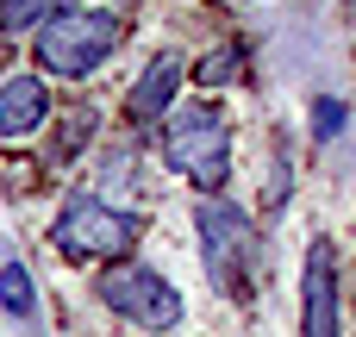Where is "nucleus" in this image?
I'll return each instance as SVG.
<instances>
[{
    "mask_svg": "<svg viewBox=\"0 0 356 337\" xmlns=\"http://www.w3.org/2000/svg\"><path fill=\"white\" fill-rule=\"evenodd\" d=\"M119 38H125V19L113 6H69L50 25H38V69L63 75V81H81L119 50Z\"/></svg>",
    "mask_w": 356,
    "mask_h": 337,
    "instance_id": "f257e3e1",
    "label": "nucleus"
},
{
    "mask_svg": "<svg viewBox=\"0 0 356 337\" xmlns=\"http://www.w3.org/2000/svg\"><path fill=\"white\" fill-rule=\"evenodd\" d=\"M163 150H169L175 175H188L200 194H219V188L232 181V125H225L207 100L175 106V113L163 119Z\"/></svg>",
    "mask_w": 356,
    "mask_h": 337,
    "instance_id": "f03ea898",
    "label": "nucleus"
},
{
    "mask_svg": "<svg viewBox=\"0 0 356 337\" xmlns=\"http://www.w3.org/2000/svg\"><path fill=\"white\" fill-rule=\"evenodd\" d=\"M50 244L69 256V263H125L131 244H138V219L106 206L100 194H75L63 206V219L50 225Z\"/></svg>",
    "mask_w": 356,
    "mask_h": 337,
    "instance_id": "7ed1b4c3",
    "label": "nucleus"
},
{
    "mask_svg": "<svg viewBox=\"0 0 356 337\" xmlns=\"http://www.w3.org/2000/svg\"><path fill=\"white\" fill-rule=\"evenodd\" d=\"M94 294H100V306H113L125 325H144V331H175V325L188 319L181 288L163 281V275L144 269V263H113V269H100Z\"/></svg>",
    "mask_w": 356,
    "mask_h": 337,
    "instance_id": "20e7f679",
    "label": "nucleus"
},
{
    "mask_svg": "<svg viewBox=\"0 0 356 337\" xmlns=\"http://www.w3.org/2000/svg\"><path fill=\"white\" fill-rule=\"evenodd\" d=\"M194 231H200V256H207L213 288L232 294V288L244 281V269H250V219H244L232 200L207 194V200L194 206Z\"/></svg>",
    "mask_w": 356,
    "mask_h": 337,
    "instance_id": "39448f33",
    "label": "nucleus"
},
{
    "mask_svg": "<svg viewBox=\"0 0 356 337\" xmlns=\"http://www.w3.org/2000/svg\"><path fill=\"white\" fill-rule=\"evenodd\" d=\"M300 337H338V250L332 238L307 244L300 269Z\"/></svg>",
    "mask_w": 356,
    "mask_h": 337,
    "instance_id": "423d86ee",
    "label": "nucleus"
},
{
    "mask_svg": "<svg viewBox=\"0 0 356 337\" xmlns=\"http://www.w3.org/2000/svg\"><path fill=\"white\" fill-rule=\"evenodd\" d=\"M181 75H188L181 56H156V63L138 75V88L125 94L131 125H156V119H169V113H175V94H181Z\"/></svg>",
    "mask_w": 356,
    "mask_h": 337,
    "instance_id": "0eeeda50",
    "label": "nucleus"
},
{
    "mask_svg": "<svg viewBox=\"0 0 356 337\" xmlns=\"http://www.w3.org/2000/svg\"><path fill=\"white\" fill-rule=\"evenodd\" d=\"M44 119H50V88H44V75H6L0 81V138H31V131H44Z\"/></svg>",
    "mask_w": 356,
    "mask_h": 337,
    "instance_id": "6e6552de",
    "label": "nucleus"
},
{
    "mask_svg": "<svg viewBox=\"0 0 356 337\" xmlns=\"http://www.w3.org/2000/svg\"><path fill=\"white\" fill-rule=\"evenodd\" d=\"M81 0H0V31H31V25H50L56 13H69Z\"/></svg>",
    "mask_w": 356,
    "mask_h": 337,
    "instance_id": "1a4fd4ad",
    "label": "nucleus"
},
{
    "mask_svg": "<svg viewBox=\"0 0 356 337\" xmlns=\"http://www.w3.org/2000/svg\"><path fill=\"white\" fill-rule=\"evenodd\" d=\"M0 306H6L13 319H25V325H31V313H38V288H31L25 263H0Z\"/></svg>",
    "mask_w": 356,
    "mask_h": 337,
    "instance_id": "9d476101",
    "label": "nucleus"
},
{
    "mask_svg": "<svg viewBox=\"0 0 356 337\" xmlns=\"http://www.w3.org/2000/svg\"><path fill=\"white\" fill-rule=\"evenodd\" d=\"M238 69H244V50H213V56H200L194 81L200 88H225V81H238Z\"/></svg>",
    "mask_w": 356,
    "mask_h": 337,
    "instance_id": "9b49d317",
    "label": "nucleus"
},
{
    "mask_svg": "<svg viewBox=\"0 0 356 337\" xmlns=\"http://www.w3.org/2000/svg\"><path fill=\"white\" fill-rule=\"evenodd\" d=\"M313 131H319V138L344 131V100H319V106H313Z\"/></svg>",
    "mask_w": 356,
    "mask_h": 337,
    "instance_id": "f8f14e48",
    "label": "nucleus"
}]
</instances>
